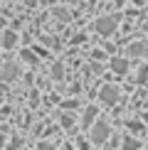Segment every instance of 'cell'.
<instances>
[{
  "mask_svg": "<svg viewBox=\"0 0 148 150\" xmlns=\"http://www.w3.org/2000/svg\"><path fill=\"white\" fill-rule=\"evenodd\" d=\"M109 133H111V130H109L106 123H104V121H96L94 128H91V143H96V145H99V143H106Z\"/></svg>",
  "mask_w": 148,
  "mask_h": 150,
  "instance_id": "1",
  "label": "cell"
},
{
  "mask_svg": "<svg viewBox=\"0 0 148 150\" xmlns=\"http://www.w3.org/2000/svg\"><path fill=\"white\" fill-rule=\"evenodd\" d=\"M96 30H99V35H111L116 30V17H99Z\"/></svg>",
  "mask_w": 148,
  "mask_h": 150,
  "instance_id": "2",
  "label": "cell"
},
{
  "mask_svg": "<svg viewBox=\"0 0 148 150\" xmlns=\"http://www.w3.org/2000/svg\"><path fill=\"white\" fill-rule=\"evenodd\" d=\"M99 98H101L104 103H114L116 98H119V89H116V86H111V84H106L101 91H99Z\"/></svg>",
  "mask_w": 148,
  "mask_h": 150,
  "instance_id": "3",
  "label": "cell"
},
{
  "mask_svg": "<svg viewBox=\"0 0 148 150\" xmlns=\"http://www.w3.org/2000/svg\"><path fill=\"white\" fill-rule=\"evenodd\" d=\"M111 69L116 74H126L128 71V62L126 59H111Z\"/></svg>",
  "mask_w": 148,
  "mask_h": 150,
  "instance_id": "4",
  "label": "cell"
},
{
  "mask_svg": "<svg viewBox=\"0 0 148 150\" xmlns=\"http://www.w3.org/2000/svg\"><path fill=\"white\" fill-rule=\"evenodd\" d=\"M0 76H3L5 81H12L17 76V67L15 64H5V69H3V74H0Z\"/></svg>",
  "mask_w": 148,
  "mask_h": 150,
  "instance_id": "5",
  "label": "cell"
},
{
  "mask_svg": "<svg viewBox=\"0 0 148 150\" xmlns=\"http://www.w3.org/2000/svg\"><path fill=\"white\" fill-rule=\"evenodd\" d=\"M0 42H3V47H5V49H10V47H15V42H17V35H15V32H5Z\"/></svg>",
  "mask_w": 148,
  "mask_h": 150,
  "instance_id": "6",
  "label": "cell"
},
{
  "mask_svg": "<svg viewBox=\"0 0 148 150\" xmlns=\"http://www.w3.org/2000/svg\"><path fill=\"white\" fill-rule=\"evenodd\" d=\"M128 128H131V133H138V135L146 133V126H143V123H138V121H131V123H128Z\"/></svg>",
  "mask_w": 148,
  "mask_h": 150,
  "instance_id": "7",
  "label": "cell"
},
{
  "mask_svg": "<svg viewBox=\"0 0 148 150\" xmlns=\"http://www.w3.org/2000/svg\"><path fill=\"white\" fill-rule=\"evenodd\" d=\"M138 148H141V143L136 140V138H131V135H128L126 143H123V150H138Z\"/></svg>",
  "mask_w": 148,
  "mask_h": 150,
  "instance_id": "8",
  "label": "cell"
},
{
  "mask_svg": "<svg viewBox=\"0 0 148 150\" xmlns=\"http://www.w3.org/2000/svg\"><path fill=\"white\" fill-rule=\"evenodd\" d=\"M146 81H148V67H141L138 76H136V84H146Z\"/></svg>",
  "mask_w": 148,
  "mask_h": 150,
  "instance_id": "9",
  "label": "cell"
},
{
  "mask_svg": "<svg viewBox=\"0 0 148 150\" xmlns=\"http://www.w3.org/2000/svg\"><path fill=\"white\" fill-rule=\"evenodd\" d=\"M94 116H96V108H94V106H91V108H86V111H84V123H86V126H89V123L94 121Z\"/></svg>",
  "mask_w": 148,
  "mask_h": 150,
  "instance_id": "10",
  "label": "cell"
},
{
  "mask_svg": "<svg viewBox=\"0 0 148 150\" xmlns=\"http://www.w3.org/2000/svg\"><path fill=\"white\" fill-rule=\"evenodd\" d=\"M131 54H136V57H138V54H146V45H133L131 47Z\"/></svg>",
  "mask_w": 148,
  "mask_h": 150,
  "instance_id": "11",
  "label": "cell"
},
{
  "mask_svg": "<svg viewBox=\"0 0 148 150\" xmlns=\"http://www.w3.org/2000/svg\"><path fill=\"white\" fill-rule=\"evenodd\" d=\"M20 57H22L25 62H30V64H35V62H37V59H35V54H32V52H27V49H25V52L20 54Z\"/></svg>",
  "mask_w": 148,
  "mask_h": 150,
  "instance_id": "12",
  "label": "cell"
},
{
  "mask_svg": "<svg viewBox=\"0 0 148 150\" xmlns=\"http://www.w3.org/2000/svg\"><path fill=\"white\" fill-rule=\"evenodd\" d=\"M62 126H64V128H72V126H74V118H72V116H62Z\"/></svg>",
  "mask_w": 148,
  "mask_h": 150,
  "instance_id": "13",
  "label": "cell"
},
{
  "mask_svg": "<svg viewBox=\"0 0 148 150\" xmlns=\"http://www.w3.org/2000/svg\"><path fill=\"white\" fill-rule=\"evenodd\" d=\"M40 150H52V145H47V143H40Z\"/></svg>",
  "mask_w": 148,
  "mask_h": 150,
  "instance_id": "14",
  "label": "cell"
},
{
  "mask_svg": "<svg viewBox=\"0 0 148 150\" xmlns=\"http://www.w3.org/2000/svg\"><path fill=\"white\" fill-rule=\"evenodd\" d=\"M3 143H5V135H0V148H3Z\"/></svg>",
  "mask_w": 148,
  "mask_h": 150,
  "instance_id": "15",
  "label": "cell"
},
{
  "mask_svg": "<svg viewBox=\"0 0 148 150\" xmlns=\"http://www.w3.org/2000/svg\"><path fill=\"white\" fill-rule=\"evenodd\" d=\"M146 150H148V148H146Z\"/></svg>",
  "mask_w": 148,
  "mask_h": 150,
  "instance_id": "16",
  "label": "cell"
}]
</instances>
